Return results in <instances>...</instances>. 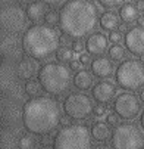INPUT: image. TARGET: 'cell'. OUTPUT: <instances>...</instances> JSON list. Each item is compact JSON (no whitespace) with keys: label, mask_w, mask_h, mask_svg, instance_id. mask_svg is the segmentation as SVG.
<instances>
[{"label":"cell","mask_w":144,"mask_h":149,"mask_svg":"<svg viewBox=\"0 0 144 149\" xmlns=\"http://www.w3.org/2000/svg\"><path fill=\"white\" fill-rule=\"evenodd\" d=\"M22 53L21 50L19 40L15 34H6L2 38V55L3 58L9 59H19V55Z\"/></svg>","instance_id":"9a60e30c"},{"label":"cell","mask_w":144,"mask_h":149,"mask_svg":"<svg viewBox=\"0 0 144 149\" xmlns=\"http://www.w3.org/2000/svg\"><path fill=\"white\" fill-rule=\"evenodd\" d=\"M85 49V43H81L79 40H75L74 43H72V50L75 52V53H82V50Z\"/></svg>","instance_id":"4dcf8cb0"},{"label":"cell","mask_w":144,"mask_h":149,"mask_svg":"<svg viewBox=\"0 0 144 149\" xmlns=\"http://www.w3.org/2000/svg\"><path fill=\"white\" fill-rule=\"evenodd\" d=\"M60 45L59 33L47 24H32L22 36V49L34 61L52 58Z\"/></svg>","instance_id":"3957f363"},{"label":"cell","mask_w":144,"mask_h":149,"mask_svg":"<svg viewBox=\"0 0 144 149\" xmlns=\"http://www.w3.org/2000/svg\"><path fill=\"white\" fill-rule=\"evenodd\" d=\"M140 125H141V129H143V132H144V109H143V112H141V115H140Z\"/></svg>","instance_id":"74e56055"},{"label":"cell","mask_w":144,"mask_h":149,"mask_svg":"<svg viewBox=\"0 0 144 149\" xmlns=\"http://www.w3.org/2000/svg\"><path fill=\"white\" fill-rule=\"evenodd\" d=\"M137 22H138V25H140V27H144V15H140V16H138Z\"/></svg>","instance_id":"f35d334b"},{"label":"cell","mask_w":144,"mask_h":149,"mask_svg":"<svg viewBox=\"0 0 144 149\" xmlns=\"http://www.w3.org/2000/svg\"><path fill=\"white\" fill-rule=\"evenodd\" d=\"M115 95H116V87L115 84L109 80H101L97 84H94V87L91 90V96L97 103H109L112 100H115Z\"/></svg>","instance_id":"7c38bea8"},{"label":"cell","mask_w":144,"mask_h":149,"mask_svg":"<svg viewBox=\"0 0 144 149\" xmlns=\"http://www.w3.org/2000/svg\"><path fill=\"white\" fill-rule=\"evenodd\" d=\"M97 2H99L100 6H103L105 9L112 10V9H115V8L123 6V2H125V0H97Z\"/></svg>","instance_id":"484cf974"},{"label":"cell","mask_w":144,"mask_h":149,"mask_svg":"<svg viewBox=\"0 0 144 149\" xmlns=\"http://www.w3.org/2000/svg\"><path fill=\"white\" fill-rule=\"evenodd\" d=\"M91 130L85 124H69L56 133L52 140L53 149H93Z\"/></svg>","instance_id":"5b68a950"},{"label":"cell","mask_w":144,"mask_h":149,"mask_svg":"<svg viewBox=\"0 0 144 149\" xmlns=\"http://www.w3.org/2000/svg\"><path fill=\"white\" fill-rule=\"evenodd\" d=\"M140 100H141V102L144 103V89H143V90L140 92Z\"/></svg>","instance_id":"7bdbcfd3"},{"label":"cell","mask_w":144,"mask_h":149,"mask_svg":"<svg viewBox=\"0 0 144 149\" xmlns=\"http://www.w3.org/2000/svg\"><path fill=\"white\" fill-rule=\"evenodd\" d=\"M18 5H30L31 3V0H16Z\"/></svg>","instance_id":"60d3db41"},{"label":"cell","mask_w":144,"mask_h":149,"mask_svg":"<svg viewBox=\"0 0 144 149\" xmlns=\"http://www.w3.org/2000/svg\"><path fill=\"white\" fill-rule=\"evenodd\" d=\"M37 146H38V140H37L35 134H32V133H27L24 136H21L18 140L19 149H37Z\"/></svg>","instance_id":"7402d4cb"},{"label":"cell","mask_w":144,"mask_h":149,"mask_svg":"<svg viewBox=\"0 0 144 149\" xmlns=\"http://www.w3.org/2000/svg\"><path fill=\"white\" fill-rule=\"evenodd\" d=\"M119 16L125 24H132L138 19L140 12L137 9V6H134L132 3H125L121 9H119Z\"/></svg>","instance_id":"44dd1931"},{"label":"cell","mask_w":144,"mask_h":149,"mask_svg":"<svg viewBox=\"0 0 144 149\" xmlns=\"http://www.w3.org/2000/svg\"><path fill=\"white\" fill-rule=\"evenodd\" d=\"M74 53H75V52L72 50V47L62 46V47L57 50L56 58H57L59 62H71V61H74Z\"/></svg>","instance_id":"d4e9b609"},{"label":"cell","mask_w":144,"mask_h":149,"mask_svg":"<svg viewBox=\"0 0 144 149\" xmlns=\"http://www.w3.org/2000/svg\"><path fill=\"white\" fill-rule=\"evenodd\" d=\"M127 25H128V24H122V25L119 27V30H121V31H128V30H127Z\"/></svg>","instance_id":"b9f144b4"},{"label":"cell","mask_w":144,"mask_h":149,"mask_svg":"<svg viewBox=\"0 0 144 149\" xmlns=\"http://www.w3.org/2000/svg\"><path fill=\"white\" fill-rule=\"evenodd\" d=\"M85 50L88 55H93V56L103 55L106 50H109V38L100 31L93 33L85 40Z\"/></svg>","instance_id":"4fadbf2b"},{"label":"cell","mask_w":144,"mask_h":149,"mask_svg":"<svg viewBox=\"0 0 144 149\" xmlns=\"http://www.w3.org/2000/svg\"><path fill=\"white\" fill-rule=\"evenodd\" d=\"M113 111L122 120H134L141 111V100L132 92H122L113 100Z\"/></svg>","instance_id":"30bf717a"},{"label":"cell","mask_w":144,"mask_h":149,"mask_svg":"<svg viewBox=\"0 0 144 149\" xmlns=\"http://www.w3.org/2000/svg\"><path fill=\"white\" fill-rule=\"evenodd\" d=\"M81 67H82V63H81V61H79V59H74V61H71V62H69V68H71V70H74V71H79V70H81Z\"/></svg>","instance_id":"1f68e13d"},{"label":"cell","mask_w":144,"mask_h":149,"mask_svg":"<svg viewBox=\"0 0 144 149\" xmlns=\"http://www.w3.org/2000/svg\"><path fill=\"white\" fill-rule=\"evenodd\" d=\"M44 22L47 24V25H54L56 22H59V12H56V10H47V13H46V16H44Z\"/></svg>","instance_id":"4316f807"},{"label":"cell","mask_w":144,"mask_h":149,"mask_svg":"<svg viewBox=\"0 0 144 149\" xmlns=\"http://www.w3.org/2000/svg\"><path fill=\"white\" fill-rule=\"evenodd\" d=\"M63 111H65V115H68L71 120L82 121V120H87L93 114L94 105H93L91 97L87 93L74 92L65 97Z\"/></svg>","instance_id":"ba28073f"},{"label":"cell","mask_w":144,"mask_h":149,"mask_svg":"<svg viewBox=\"0 0 144 149\" xmlns=\"http://www.w3.org/2000/svg\"><path fill=\"white\" fill-rule=\"evenodd\" d=\"M69 120H71V118H69L68 115H65V117H62V118H60V124L63 125V127H65V125H69V124H71V123H69Z\"/></svg>","instance_id":"d590c367"},{"label":"cell","mask_w":144,"mask_h":149,"mask_svg":"<svg viewBox=\"0 0 144 149\" xmlns=\"http://www.w3.org/2000/svg\"><path fill=\"white\" fill-rule=\"evenodd\" d=\"M93 81H94L93 72L87 71V70H79L74 75V86L78 90H88V89H91Z\"/></svg>","instance_id":"d6986e66"},{"label":"cell","mask_w":144,"mask_h":149,"mask_svg":"<svg viewBox=\"0 0 144 149\" xmlns=\"http://www.w3.org/2000/svg\"><path fill=\"white\" fill-rule=\"evenodd\" d=\"M91 72L99 78H107L113 74V63L110 58L96 56L91 61Z\"/></svg>","instance_id":"5bb4252c"},{"label":"cell","mask_w":144,"mask_h":149,"mask_svg":"<svg viewBox=\"0 0 144 149\" xmlns=\"http://www.w3.org/2000/svg\"><path fill=\"white\" fill-rule=\"evenodd\" d=\"M38 2L44 3V5H49V6H56V5H59L60 2H63V0H38Z\"/></svg>","instance_id":"836d02e7"},{"label":"cell","mask_w":144,"mask_h":149,"mask_svg":"<svg viewBox=\"0 0 144 149\" xmlns=\"http://www.w3.org/2000/svg\"><path fill=\"white\" fill-rule=\"evenodd\" d=\"M25 12H27V16L31 22H38V21H41L47 13L44 3H41V2H31L27 6Z\"/></svg>","instance_id":"ffe728a7"},{"label":"cell","mask_w":144,"mask_h":149,"mask_svg":"<svg viewBox=\"0 0 144 149\" xmlns=\"http://www.w3.org/2000/svg\"><path fill=\"white\" fill-rule=\"evenodd\" d=\"M2 28L9 34H16L27 27V12L18 5H9L2 9Z\"/></svg>","instance_id":"9c48e42d"},{"label":"cell","mask_w":144,"mask_h":149,"mask_svg":"<svg viewBox=\"0 0 144 149\" xmlns=\"http://www.w3.org/2000/svg\"><path fill=\"white\" fill-rule=\"evenodd\" d=\"M72 70L68 68L63 62L50 61L38 70V81L43 90L52 96H63L74 83Z\"/></svg>","instance_id":"277c9868"},{"label":"cell","mask_w":144,"mask_h":149,"mask_svg":"<svg viewBox=\"0 0 144 149\" xmlns=\"http://www.w3.org/2000/svg\"><path fill=\"white\" fill-rule=\"evenodd\" d=\"M112 133L113 132L110 130V125L107 123L96 121L91 125V137L97 143H105L107 139H112Z\"/></svg>","instance_id":"e0dca14e"},{"label":"cell","mask_w":144,"mask_h":149,"mask_svg":"<svg viewBox=\"0 0 144 149\" xmlns=\"http://www.w3.org/2000/svg\"><path fill=\"white\" fill-rule=\"evenodd\" d=\"M119 15L113 10H106V12H103L101 16H100V21H99V24H100V28L103 31H116V28L121 27L119 24Z\"/></svg>","instance_id":"ac0fdd59"},{"label":"cell","mask_w":144,"mask_h":149,"mask_svg":"<svg viewBox=\"0 0 144 149\" xmlns=\"http://www.w3.org/2000/svg\"><path fill=\"white\" fill-rule=\"evenodd\" d=\"M122 38H123V36H122L121 31H112V33H109V41H110V43H113V45H119Z\"/></svg>","instance_id":"f1b7e54d"},{"label":"cell","mask_w":144,"mask_h":149,"mask_svg":"<svg viewBox=\"0 0 144 149\" xmlns=\"http://www.w3.org/2000/svg\"><path fill=\"white\" fill-rule=\"evenodd\" d=\"M116 84L128 92H135L144 87V62L138 59H125L116 67Z\"/></svg>","instance_id":"8992f818"},{"label":"cell","mask_w":144,"mask_h":149,"mask_svg":"<svg viewBox=\"0 0 144 149\" xmlns=\"http://www.w3.org/2000/svg\"><path fill=\"white\" fill-rule=\"evenodd\" d=\"M37 149H50L49 146H41V148H37Z\"/></svg>","instance_id":"ee69618b"},{"label":"cell","mask_w":144,"mask_h":149,"mask_svg":"<svg viewBox=\"0 0 144 149\" xmlns=\"http://www.w3.org/2000/svg\"><path fill=\"white\" fill-rule=\"evenodd\" d=\"M79 61L82 65H87V63H90V55L88 53H81L79 55Z\"/></svg>","instance_id":"d6a6232c"},{"label":"cell","mask_w":144,"mask_h":149,"mask_svg":"<svg viewBox=\"0 0 144 149\" xmlns=\"http://www.w3.org/2000/svg\"><path fill=\"white\" fill-rule=\"evenodd\" d=\"M24 90H25V95L32 99V97L40 96V92L43 90V87H41V84H40L38 80H32V78H31V80H28V81L25 83Z\"/></svg>","instance_id":"603a6c76"},{"label":"cell","mask_w":144,"mask_h":149,"mask_svg":"<svg viewBox=\"0 0 144 149\" xmlns=\"http://www.w3.org/2000/svg\"><path fill=\"white\" fill-rule=\"evenodd\" d=\"M99 21V9L93 0H68L59 9V28L72 40L91 36Z\"/></svg>","instance_id":"6da1fadb"},{"label":"cell","mask_w":144,"mask_h":149,"mask_svg":"<svg viewBox=\"0 0 144 149\" xmlns=\"http://www.w3.org/2000/svg\"><path fill=\"white\" fill-rule=\"evenodd\" d=\"M41 143H43V146H49V143H50V139H49L47 136H44L43 139H41Z\"/></svg>","instance_id":"ab89813d"},{"label":"cell","mask_w":144,"mask_h":149,"mask_svg":"<svg viewBox=\"0 0 144 149\" xmlns=\"http://www.w3.org/2000/svg\"><path fill=\"white\" fill-rule=\"evenodd\" d=\"M37 72V65L35 61L32 58H22L19 59L18 65H16V75L21 80H31L34 74Z\"/></svg>","instance_id":"2e32d148"},{"label":"cell","mask_w":144,"mask_h":149,"mask_svg":"<svg viewBox=\"0 0 144 149\" xmlns=\"http://www.w3.org/2000/svg\"><path fill=\"white\" fill-rule=\"evenodd\" d=\"M93 115L97 117V118H100V117H103V115H107V108H106V105H105V103H97V105L94 106Z\"/></svg>","instance_id":"83f0119b"},{"label":"cell","mask_w":144,"mask_h":149,"mask_svg":"<svg viewBox=\"0 0 144 149\" xmlns=\"http://www.w3.org/2000/svg\"><path fill=\"white\" fill-rule=\"evenodd\" d=\"M112 149H144V132L134 123L115 127L110 139Z\"/></svg>","instance_id":"52a82bcc"},{"label":"cell","mask_w":144,"mask_h":149,"mask_svg":"<svg viewBox=\"0 0 144 149\" xmlns=\"http://www.w3.org/2000/svg\"><path fill=\"white\" fill-rule=\"evenodd\" d=\"M93 149H112V146L106 145V143H97Z\"/></svg>","instance_id":"e575fe53"},{"label":"cell","mask_w":144,"mask_h":149,"mask_svg":"<svg viewBox=\"0 0 144 149\" xmlns=\"http://www.w3.org/2000/svg\"><path fill=\"white\" fill-rule=\"evenodd\" d=\"M106 123L109 124V125H113V127H116V125H119V115L113 111L112 114H107L106 115Z\"/></svg>","instance_id":"f546056e"},{"label":"cell","mask_w":144,"mask_h":149,"mask_svg":"<svg viewBox=\"0 0 144 149\" xmlns=\"http://www.w3.org/2000/svg\"><path fill=\"white\" fill-rule=\"evenodd\" d=\"M131 2H135V3H138V2H141V0H131Z\"/></svg>","instance_id":"f6af8a7d"},{"label":"cell","mask_w":144,"mask_h":149,"mask_svg":"<svg viewBox=\"0 0 144 149\" xmlns=\"http://www.w3.org/2000/svg\"><path fill=\"white\" fill-rule=\"evenodd\" d=\"M137 9H138V12H144V0L137 3Z\"/></svg>","instance_id":"8d00e7d4"},{"label":"cell","mask_w":144,"mask_h":149,"mask_svg":"<svg viewBox=\"0 0 144 149\" xmlns=\"http://www.w3.org/2000/svg\"><path fill=\"white\" fill-rule=\"evenodd\" d=\"M60 105L50 96L28 99L22 108V124L28 133L47 136L60 124Z\"/></svg>","instance_id":"7a4b0ae2"},{"label":"cell","mask_w":144,"mask_h":149,"mask_svg":"<svg viewBox=\"0 0 144 149\" xmlns=\"http://www.w3.org/2000/svg\"><path fill=\"white\" fill-rule=\"evenodd\" d=\"M125 47L130 53L135 56L144 55V27L135 25L125 33Z\"/></svg>","instance_id":"8fae6325"},{"label":"cell","mask_w":144,"mask_h":149,"mask_svg":"<svg viewBox=\"0 0 144 149\" xmlns=\"http://www.w3.org/2000/svg\"><path fill=\"white\" fill-rule=\"evenodd\" d=\"M109 58L115 62H122V61H125L123 58H125V47L121 46V45H112L109 47Z\"/></svg>","instance_id":"cb8c5ba5"}]
</instances>
